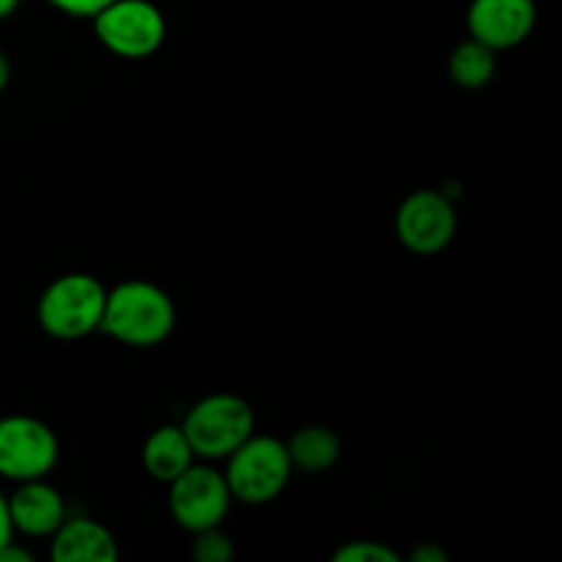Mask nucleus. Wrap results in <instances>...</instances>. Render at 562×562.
<instances>
[{"label": "nucleus", "instance_id": "obj_1", "mask_svg": "<svg viewBox=\"0 0 562 562\" xmlns=\"http://www.w3.org/2000/svg\"><path fill=\"white\" fill-rule=\"evenodd\" d=\"M176 329V305L151 280H124L108 289L99 333L130 349H154Z\"/></svg>", "mask_w": 562, "mask_h": 562}, {"label": "nucleus", "instance_id": "obj_2", "mask_svg": "<svg viewBox=\"0 0 562 562\" xmlns=\"http://www.w3.org/2000/svg\"><path fill=\"white\" fill-rule=\"evenodd\" d=\"M108 285L88 272H66L42 291L36 322L49 338L80 340L99 333Z\"/></svg>", "mask_w": 562, "mask_h": 562}, {"label": "nucleus", "instance_id": "obj_3", "mask_svg": "<svg viewBox=\"0 0 562 562\" xmlns=\"http://www.w3.org/2000/svg\"><path fill=\"white\" fill-rule=\"evenodd\" d=\"M289 450L285 442L269 434H250L225 459V481L231 494L241 505H269L285 492L291 481Z\"/></svg>", "mask_w": 562, "mask_h": 562}, {"label": "nucleus", "instance_id": "obj_4", "mask_svg": "<svg viewBox=\"0 0 562 562\" xmlns=\"http://www.w3.org/2000/svg\"><path fill=\"white\" fill-rule=\"evenodd\" d=\"M195 459L225 461L250 434H256V412L241 395L212 393L195 401L181 420Z\"/></svg>", "mask_w": 562, "mask_h": 562}, {"label": "nucleus", "instance_id": "obj_5", "mask_svg": "<svg viewBox=\"0 0 562 562\" xmlns=\"http://www.w3.org/2000/svg\"><path fill=\"white\" fill-rule=\"evenodd\" d=\"M93 33L119 58H151L168 36V22L151 0H110L91 16Z\"/></svg>", "mask_w": 562, "mask_h": 562}, {"label": "nucleus", "instance_id": "obj_6", "mask_svg": "<svg viewBox=\"0 0 562 562\" xmlns=\"http://www.w3.org/2000/svg\"><path fill=\"white\" fill-rule=\"evenodd\" d=\"M60 459L58 434L31 415L0 417V477L11 483L47 477Z\"/></svg>", "mask_w": 562, "mask_h": 562}, {"label": "nucleus", "instance_id": "obj_7", "mask_svg": "<svg viewBox=\"0 0 562 562\" xmlns=\"http://www.w3.org/2000/svg\"><path fill=\"white\" fill-rule=\"evenodd\" d=\"M168 508L176 525L187 532H201L209 527H223L228 516L234 494L220 470L206 461H192L179 477L168 483Z\"/></svg>", "mask_w": 562, "mask_h": 562}, {"label": "nucleus", "instance_id": "obj_8", "mask_svg": "<svg viewBox=\"0 0 562 562\" xmlns=\"http://www.w3.org/2000/svg\"><path fill=\"white\" fill-rule=\"evenodd\" d=\"M459 231L456 203L439 190H417L401 201L395 212V236L415 256H437L448 250Z\"/></svg>", "mask_w": 562, "mask_h": 562}, {"label": "nucleus", "instance_id": "obj_9", "mask_svg": "<svg viewBox=\"0 0 562 562\" xmlns=\"http://www.w3.org/2000/svg\"><path fill=\"white\" fill-rule=\"evenodd\" d=\"M536 22V0H472L467 9V33L497 53L525 44Z\"/></svg>", "mask_w": 562, "mask_h": 562}, {"label": "nucleus", "instance_id": "obj_10", "mask_svg": "<svg viewBox=\"0 0 562 562\" xmlns=\"http://www.w3.org/2000/svg\"><path fill=\"white\" fill-rule=\"evenodd\" d=\"M9 503V519L14 527V536L27 538H49L66 519V499L47 477L16 483L14 494L5 497Z\"/></svg>", "mask_w": 562, "mask_h": 562}, {"label": "nucleus", "instance_id": "obj_11", "mask_svg": "<svg viewBox=\"0 0 562 562\" xmlns=\"http://www.w3.org/2000/svg\"><path fill=\"white\" fill-rule=\"evenodd\" d=\"M53 562H115L119 541L102 521L91 516H66L49 536Z\"/></svg>", "mask_w": 562, "mask_h": 562}, {"label": "nucleus", "instance_id": "obj_12", "mask_svg": "<svg viewBox=\"0 0 562 562\" xmlns=\"http://www.w3.org/2000/svg\"><path fill=\"white\" fill-rule=\"evenodd\" d=\"M143 470L157 483H170L192 464L195 453L190 448V439L184 437L181 426H159L143 442Z\"/></svg>", "mask_w": 562, "mask_h": 562}, {"label": "nucleus", "instance_id": "obj_13", "mask_svg": "<svg viewBox=\"0 0 562 562\" xmlns=\"http://www.w3.org/2000/svg\"><path fill=\"white\" fill-rule=\"evenodd\" d=\"M285 450H289V459L294 470L318 475V472H327L338 464L340 453H344V445H340L338 434L333 428L302 426L291 434V439L285 442Z\"/></svg>", "mask_w": 562, "mask_h": 562}, {"label": "nucleus", "instance_id": "obj_14", "mask_svg": "<svg viewBox=\"0 0 562 562\" xmlns=\"http://www.w3.org/2000/svg\"><path fill=\"white\" fill-rule=\"evenodd\" d=\"M497 49L486 47L477 38H464L459 47L450 53L448 71L450 80L459 88H467V91H481L497 75Z\"/></svg>", "mask_w": 562, "mask_h": 562}, {"label": "nucleus", "instance_id": "obj_15", "mask_svg": "<svg viewBox=\"0 0 562 562\" xmlns=\"http://www.w3.org/2000/svg\"><path fill=\"white\" fill-rule=\"evenodd\" d=\"M192 558L198 562H231L236 554L234 541L223 532V527H209V530L192 532Z\"/></svg>", "mask_w": 562, "mask_h": 562}, {"label": "nucleus", "instance_id": "obj_16", "mask_svg": "<svg viewBox=\"0 0 562 562\" xmlns=\"http://www.w3.org/2000/svg\"><path fill=\"white\" fill-rule=\"evenodd\" d=\"M335 562H401V554L382 541L340 543L333 554Z\"/></svg>", "mask_w": 562, "mask_h": 562}, {"label": "nucleus", "instance_id": "obj_17", "mask_svg": "<svg viewBox=\"0 0 562 562\" xmlns=\"http://www.w3.org/2000/svg\"><path fill=\"white\" fill-rule=\"evenodd\" d=\"M47 5H53L55 11L66 16H75V20H91L99 9L110 3V0H44Z\"/></svg>", "mask_w": 562, "mask_h": 562}, {"label": "nucleus", "instance_id": "obj_18", "mask_svg": "<svg viewBox=\"0 0 562 562\" xmlns=\"http://www.w3.org/2000/svg\"><path fill=\"white\" fill-rule=\"evenodd\" d=\"M412 562H448V552H445L442 547H437V543L426 541L420 543V547L412 549Z\"/></svg>", "mask_w": 562, "mask_h": 562}, {"label": "nucleus", "instance_id": "obj_19", "mask_svg": "<svg viewBox=\"0 0 562 562\" xmlns=\"http://www.w3.org/2000/svg\"><path fill=\"white\" fill-rule=\"evenodd\" d=\"M14 538V527L9 519V503H5V494L0 492V549Z\"/></svg>", "mask_w": 562, "mask_h": 562}, {"label": "nucleus", "instance_id": "obj_20", "mask_svg": "<svg viewBox=\"0 0 562 562\" xmlns=\"http://www.w3.org/2000/svg\"><path fill=\"white\" fill-rule=\"evenodd\" d=\"M9 80H11V64H9V58H5L3 49H0V93L9 88Z\"/></svg>", "mask_w": 562, "mask_h": 562}, {"label": "nucleus", "instance_id": "obj_21", "mask_svg": "<svg viewBox=\"0 0 562 562\" xmlns=\"http://www.w3.org/2000/svg\"><path fill=\"white\" fill-rule=\"evenodd\" d=\"M22 0H0V20H5V16L14 14L16 9H20Z\"/></svg>", "mask_w": 562, "mask_h": 562}]
</instances>
